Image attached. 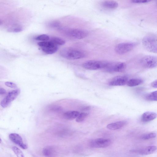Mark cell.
Here are the masks:
<instances>
[{
	"label": "cell",
	"mask_w": 157,
	"mask_h": 157,
	"mask_svg": "<svg viewBox=\"0 0 157 157\" xmlns=\"http://www.w3.org/2000/svg\"><path fill=\"white\" fill-rule=\"evenodd\" d=\"M62 57L69 60H75L85 57L86 53L83 51L78 49L70 47L62 49L60 52Z\"/></svg>",
	"instance_id": "1"
},
{
	"label": "cell",
	"mask_w": 157,
	"mask_h": 157,
	"mask_svg": "<svg viewBox=\"0 0 157 157\" xmlns=\"http://www.w3.org/2000/svg\"><path fill=\"white\" fill-rule=\"evenodd\" d=\"M59 30L65 36L69 38L81 39L86 36L88 32L84 30L78 29L60 28Z\"/></svg>",
	"instance_id": "2"
},
{
	"label": "cell",
	"mask_w": 157,
	"mask_h": 157,
	"mask_svg": "<svg viewBox=\"0 0 157 157\" xmlns=\"http://www.w3.org/2000/svg\"><path fill=\"white\" fill-rule=\"evenodd\" d=\"M109 62L100 60H91L87 61L82 65L83 67L89 70H97L105 68Z\"/></svg>",
	"instance_id": "3"
},
{
	"label": "cell",
	"mask_w": 157,
	"mask_h": 157,
	"mask_svg": "<svg viewBox=\"0 0 157 157\" xmlns=\"http://www.w3.org/2000/svg\"><path fill=\"white\" fill-rule=\"evenodd\" d=\"M142 43L148 51L157 53V39L150 36L144 37L142 40Z\"/></svg>",
	"instance_id": "4"
},
{
	"label": "cell",
	"mask_w": 157,
	"mask_h": 157,
	"mask_svg": "<svg viewBox=\"0 0 157 157\" xmlns=\"http://www.w3.org/2000/svg\"><path fill=\"white\" fill-rule=\"evenodd\" d=\"M137 44V43L132 42L120 43L116 45L115 51L118 54H124L132 51Z\"/></svg>",
	"instance_id": "5"
},
{
	"label": "cell",
	"mask_w": 157,
	"mask_h": 157,
	"mask_svg": "<svg viewBox=\"0 0 157 157\" xmlns=\"http://www.w3.org/2000/svg\"><path fill=\"white\" fill-rule=\"evenodd\" d=\"M37 44L41 47L42 51L47 54H54L58 49L57 46L50 41L39 42Z\"/></svg>",
	"instance_id": "6"
},
{
	"label": "cell",
	"mask_w": 157,
	"mask_h": 157,
	"mask_svg": "<svg viewBox=\"0 0 157 157\" xmlns=\"http://www.w3.org/2000/svg\"><path fill=\"white\" fill-rule=\"evenodd\" d=\"M140 63L144 67L147 68H152L157 67V56H146L142 57Z\"/></svg>",
	"instance_id": "7"
},
{
	"label": "cell",
	"mask_w": 157,
	"mask_h": 157,
	"mask_svg": "<svg viewBox=\"0 0 157 157\" xmlns=\"http://www.w3.org/2000/svg\"><path fill=\"white\" fill-rule=\"evenodd\" d=\"M20 90L16 89L9 92L7 95L1 101L0 104L3 108L7 107L10 103L14 100L18 96Z\"/></svg>",
	"instance_id": "8"
},
{
	"label": "cell",
	"mask_w": 157,
	"mask_h": 157,
	"mask_svg": "<svg viewBox=\"0 0 157 157\" xmlns=\"http://www.w3.org/2000/svg\"><path fill=\"white\" fill-rule=\"evenodd\" d=\"M126 68V65L124 62H109L105 69L109 72H121L124 71Z\"/></svg>",
	"instance_id": "9"
},
{
	"label": "cell",
	"mask_w": 157,
	"mask_h": 157,
	"mask_svg": "<svg viewBox=\"0 0 157 157\" xmlns=\"http://www.w3.org/2000/svg\"><path fill=\"white\" fill-rule=\"evenodd\" d=\"M111 143V141L109 139L98 138L92 140L90 143V146L92 147L103 148L109 146Z\"/></svg>",
	"instance_id": "10"
},
{
	"label": "cell",
	"mask_w": 157,
	"mask_h": 157,
	"mask_svg": "<svg viewBox=\"0 0 157 157\" xmlns=\"http://www.w3.org/2000/svg\"><path fill=\"white\" fill-rule=\"evenodd\" d=\"M128 78L125 76H117L112 78L109 82L111 86H122L127 84Z\"/></svg>",
	"instance_id": "11"
},
{
	"label": "cell",
	"mask_w": 157,
	"mask_h": 157,
	"mask_svg": "<svg viewBox=\"0 0 157 157\" xmlns=\"http://www.w3.org/2000/svg\"><path fill=\"white\" fill-rule=\"evenodd\" d=\"M10 140L24 149L27 148V146L24 143L21 137L16 133H11L9 135Z\"/></svg>",
	"instance_id": "12"
},
{
	"label": "cell",
	"mask_w": 157,
	"mask_h": 157,
	"mask_svg": "<svg viewBox=\"0 0 157 157\" xmlns=\"http://www.w3.org/2000/svg\"><path fill=\"white\" fill-rule=\"evenodd\" d=\"M56 148L52 146H48L44 148L42 153L46 157H55L57 154Z\"/></svg>",
	"instance_id": "13"
},
{
	"label": "cell",
	"mask_w": 157,
	"mask_h": 157,
	"mask_svg": "<svg viewBox=\"0 0 157 157\" xmlns=\"http://www.w3.org/2000/svg\"><path fill=\"white\" fill-rule=\"evenodd\" d=\"M157 117V114L153 112L147 111L144 113L141 117V121L144 122L151 121Z\"/></svg>",
	"instance_id": "14"
},
{
	"label": "cell",
	"mask_w": 157,
	"mask_h": 157,
	"mask_svg": "<svg viewBox=\"0 0 157 157\" xmlns=\"http://www.w3.org/2000/svg\"><path fill=\"white\" fill-rule=\"evenodd\" d=\"M127 123V121H121L109 124L107 125L106 128L110 130H116L123 127Z\"/></svg>",
	"instance_id": "15"
},
{
	"label": "cell",
	"mask_w": 157,
	"mask_h": 157,
	"mask_svg": "<svg viewBox=\"0 0 157 157\" xmlns=\"http://www.w3.org/2000/svg\"><path fill=\"white\" fill-rule=\"evenodd\" d=\"M156 149L157 147L155 146H150L137 150L135 152L142 155H147L152 153L156 150Z\"/></svg>",
	"instance_id": "16"
},
{
	"label": "cell",
	"mask_w": 157,
	"mask_h": 157,
	"mask_svg": "<svg viewBox=\"0 0 157 157\" xmlns=\"http://www.w3.org/2000/svg\"><path fill=\"white\" fill-rule=\"evenodd\" d=\"M102 5L106 8L114 9L118 7V4L117 2L114 1L106 0L102 2Z\"/></svg>",
	"instance_id": "17"
},
{
	"label": "cell",
	"mask_w": 157,
	"mask_h": 157,
	"mask_svg": "<svg viewBox=\"0 0 157 157\" xmlns=\"http://www.w3.org/2000/svg\"><path fill=\"white\" fill-rule=\"evenodd\" d=\"M80 113L76 111H71L65 113L63 114L64 117L68 120H72L76 118Z\"/></svg>",
	"instance_id": "18"
},
{
	"label": "cell",
	"mask_w": 157,
	"mask_h": 157,
	"mask_svg": "<svg viewBox=\"0 0 157 157\" xmlns=\"http://www.w3.org/2000/svg\"><path fill=\"white\" fill-rule=\"evenodd\" d=\"M143 81V80L140 78H132L128 81L127 84L129 86L133 87L140 84Z\"/></svg>",
	"instance_id": "19"
},
{
	"label": "cell",
	"mask_w": 157,
	"mask_h": 157,
	"mask_svg": "<svg viewBox=\"0 0 157 157\" xmlns=\"http://www.w3.org/2000/svg\"><path fill=\"white\" fill-rule=\"evenodd\" d=\"M50 41L57 46L63 45L65 43V41L64 40L58 37L55 36L52 37L50 39Z\"/></svg>",
	"instance_id": "20"
},
{
	"label": "cell",
	"mask_w": 157,
	"mask_h": 157,
	"mask_svg": "<svg viewBox=\"0 0 157 157\" xmlns=\"http://www.w3.org/2000/svg\"><path fill=\"white\" fill-rule=\"evenodd\" d=\"M146 99L150 101H157V90L151 92L146 96Z\"/></svg>",
	"instance_id": "21"
},
{
	"label": "cell",
	"mask_w": 157,
	"mask_h": 157,
	"mask_svg": "<svg viewBox=\"0 0 157 157\" xmlns=\"http://www.w3.org/2000/svg\"><path fill=\"white\" fill-rule=\"evenodd\" d=\"M50 39L49 36L45 34L39 35L35 38V39L37 40L42 41H47Z\"/></svg>",
	"instance_id": "22"
},
{
	"label": "cell",
	"mask_w": 157,
	"mask_h": 157,
	"mask_svg": "<svg viewBox=\"0 0 157 157\" xmlns=\"http://www.w3.org/2000/svg\"><path fill=\"white\" fill-rule=\"evenodd\" d=\"M12 149L17 157H25L21 151L17 147H13Z\"/></svg>",
	"instance_id": "23"
},
{
	"label": "cell",
	"mask_w": 157,
	"mask_h": 157,
	"mask_svg": "<svg viewBox=\"0 0 157 157\" xmlns=\"http://www.w3.org/2000/svg\"><path fill=\"white\" fill-rule=\"evenodd\" d=\"M88 114L85 112L80 113L76 119V121L78 122H82L87 116Z\"/></svg>",
	"instance_id": "24"
},
{
	"label": "cell",
	"mask_w": 157,
	"mask_h": 157,
	"mask_svg": "<svg viewBox=\"0 0 157 157\" xmlns=\"http://www.w3.org/2000/svg\"><path fill=\"white\" fill-rule=\"evenodd\" d=\"M156 136V134L155 133L151 132L142 135L140 138L143 140H148L155 138Z\"/></svg>",
	"instance_id": "25"
},
{
	"label": "cell",
	"mask_w": 157,
	"mask_h": 157,
	"mask_svg": "<svg viewBox=\"0 0 157 157\" xmlns=\"http://www.w3.org/2000/svg\"><path fill=\"white\" fill-rule=\"evenodd\" d=\"M48 25L49 27L52 28H57L59 29L61 27L60 23L57 21H51Z\"/></svg>",
	"instance_id": "26"
},
{
	"label": "cell",
	"mask_w": 157,
	"mask_h": 157,
	"mask_svg": "<svg viewBox=\"0 0 157 157\" xmlns=\"http://www.w3.org/2000/svg\"><path fill=\"white\" fill-rule=\"evenodd\" d=\"M5 84L7 86L13 88H16L17 86L14 83L10 82H6L5 83Z\"/></svg>",
	"instance_id": "27"
},
{
	"label": "cell",
	"mask_w": 157,
	"mask_h": 157,
	"mask_svg": "<svg viewBox=\"0 0 157 157\" xmlns=\"http://www.w3.org/2000/svg\"><path fill=\"white\" fill-rule=\"evenodd\" d=\"M151 1L148 0H132V2L135 3H148Z\"/></svg>",
	"instance_id": "28"
},
{
	"label": "cell",
	"mask_w": 157,
	"mask_h": 157,
	"mask_svg": "<svg viewBox=\"0 0 157 157\" xmlns=\"http://www.w3.org/2000/svg\"><path fill=\"white\" fill-rule=\"evenodd\" d=\"M10 30L11 32H20L22 30V28L20 27H13L12 28H11Z\"/></svg>",
	"instance_id": "29"
},
{
	"label": "cell",
	"mask_w": 157,
	"mask_h": 157,
	"mask_svg": "<svg viewBox=\"0 0 157 157\" xmlns=\"http://www.w3.org/2000/svg\"><path fill=\"white\" fill-rule=\"evenodd\" d=\"M151 86L154 88H157V80H156L151 83Z\"/></svg>",
	"instance_id": "30"
},
{
	"label": "cell",
	"mask_w": 157,
	"mask_h": 157,
	"mask_svg": "<svg viewBox=\"0 0 157 157\" xmlns=\"http://www.w3.org/2000/svg\"><path fill=\"white\" fill-rule=\"evenodd\" d=\"M6 91L5 89L3 88H0V94L1 95L4 94L6 93Z\"/></svg>",
	"instance_id": "31"
},
{
	"label": "cell",
	"mask_w": 157,
	"mask_h": 157,
	"mask_svg": "<svg viewBox=\"0 0 157 157\" xmlns=\"http://www.w3.org/2000/svg\"><path fill=\"white\" fill-rule=\"evenodd\" d=\"M90 109V107L89 106H87L85 107H84L82 109L83 110H89Z\"/></svg>",
	"instance_id": "32"
}]
</instances>
